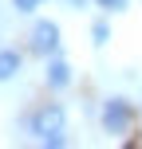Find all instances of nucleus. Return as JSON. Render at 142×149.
<instances>
[{"label":"nucleus","mask_w":142,"mask_h":149,"mask_svg":"<svg viewBox=\"0 0 142 149\" xmlns=\"http://www.w3.org/2000/svg\"><path fill=\"white\" fill-rule=\"evenodd\" d=\"M28 130L40 137L44 145H63L67 137H63V106H40L36 114L28 118Z\"/></svg>","instance_id":"1"},{"label":"nucleus","mask_w":142,"mask_h":149,"mask_svg":"<svg viewBox=\"0 0 142 149\" xmlns=\"http://www.w3.org/2000/svg\"><path fill=\"white\" fill-rule=\"evenodd\" d=\"M103 130L114 134V137L130 130V102L126 98H111V102L103 106Z\"/></svg>","instance_id":"2"},{"label":"nucleus","mask_w":142,"mask_h":149,"mask_svg":"<svg viewBox=\"0 0 142 149\" xmlns=\"http://www.w3.org/2000/svg\"><path fill=\"white\" fill-rule=\"evenodd\" d=\"M32 51H36V55H47V59L59 51V28H55L52 20H40L36 28H32Z\"/></svg>","instance_id":"3"},{"label":"nucleus","mask_w":142,"mask_h":149,"mask_svg":"<svg viewBox=\"0 0 142 149\" xmlns=\"http://www.w3.org/2000/svg\"><path fill=\"white\" fill-rule=\"evenodd\" d=\"M67 82H71V67H67L63 59H52V63H47V86L63 90Z\"/></svg>","instance_id":"4"},{"label":"nucleus","mask_w":142,"mask_h":149,"mask_svg":"<svg viewBox=\"0 0 142 149\" xmlns=\"http://www.w3.org/2000/svg\"><path fill=\"white\" fill-rule=\"evenodd\" d=\"M20 71V51H0V82Z\"/></svg>","instance_id":"5"},{"label":"nucleus","mask_w":142,"mask_h":149,"mask_svg":"<svg viewBox=\"0 0 142 149\" xmlns=\"http://www.w3.org/2000/svg\"><path fill=\"white\" fill-rule=\"evenodd\" d=\"M91 36H95V43H99V47H103V43H107V39H111V28H107V24H103V20H99V24H95V28H91Z\"/></svg>","instance_id":"6"},{"label":"nucleus","mask_w":142,"mask_h":149,"mask_svg":"<svg viewBox=\"0 0 142 149\" xmlns=\"http://www.w3.org/2000/svg\"><path fill=\"white\" fill-rule=\"evenodd\" d=\"M99 8H107V12H122L126 8V0H95Z\"/></svg>","instance_id":"7"},{"label":"nucleus","mask_w":142,"mask_h":149,"mask_svg":"<svg viewBox=\"0 0 142 149\" xmlns=\"http://www.w3.org/2000/svg\"><path fill=\"white\" fill-rule=\"evenodd\" d=\"M36 4H44V0H16V8H20V12H32Z\"/></svg>","instance_id":"8"},{"label":"nucleus","mask_w":142,"mask_h":149,"mask_svg":"<svg viewBox=\"0 0 142 149\" xmlns=\"http://www.w3.org/2000/svg\"><path fill=\"white\" fill-rule=\"evenodd\" d=\"M67 4H71V8H83V4H87V0H67Z\"/></svg>","instance_id":"9"}]
</instances>
